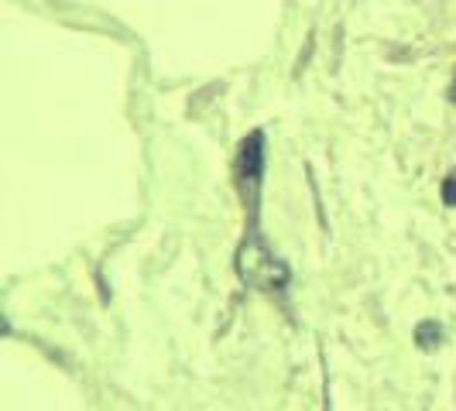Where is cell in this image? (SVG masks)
Listing matches in <instances>:
<instances>
[{
	"mask_svg": "<svg viewBox=\"0 0 456 411\" xmlns=\"http://www.w3.org/2000/svg\"><path fill=\"white\" fill-rule=\"evenodd\" d=\"M237 274L248 288H257V292H281L289 285V268L268 247L261 223H248L244 230V240L237 247Z\"/></svg>",
	"mask_w": 456,
	"mask_h": 411,
	"instance_id": "1",
	"label": "cell"
},
{
	"mask_svg": "<svg viewBox=\"0 0 456 411\" xmlns=\"http://www.w3.org/2000/svg\"><path fill=\"white\" fill-rule=\"evenodd\" d=\"M261 175H265V134L254 131L237 155V182L244 192V206H248V220H257L261 209Z\"/></svg>",
	"mask_w": 456,
	"mask_h": 411,
	"instance_id": "2",
	"label": "cell"
},
{
	"mask_svg": "<svg viewBox=\"0 0 456 411\" xmlns=\"http://www.w3.org/2000/svg\"><path fill=\"white\" fill-rule=\"evenodd\" d=\"M415 342H419L422 353L439 350V346H443V329H439V322H433V319L419 322V326H415Z\"/></svg>",
	"mask_w": 456,
	"mask_h": 411,
	"instance_id": "3",
	"label": "cell"
},
{
	"mask_svg": "<svg viewBox=\"0 0 456 411\" xmlns=\"http://www.w3.org/2000/svg\"><path fill=\"white\" fill-rule=\"evenodd\" d=\"M443 203L446 206H456V168L443 179Z\"/></svg>",
	"mask_w": 456,
	"mask_h": 411,
	"instance_id": "4",
	"label": "cell"
},
{
	"mask_svg": "<svg viewBox=\"0 0 456 411\" xmlns=\"http://www.w3.org/2000/svg\"><path fill=\"white\" fill-rule=\"evenodd\" d=\"M450 100L456 103V79H453V86H450Z\"/></svg>",
	"mask_w": 456,
	"mask_h": 411,
	"instance_id": "5",
	"label": "cell"
}]
</instances>
